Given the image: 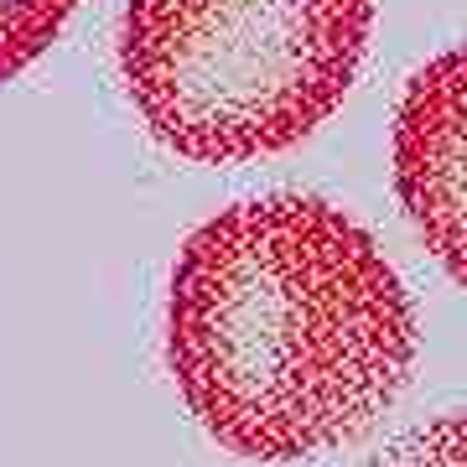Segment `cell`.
<instances>
[{"mask_svg":"<svg viewBox=\"0 0 467 467\" xmlns=\"http://www.w3.org/2000/svg\"><path fill=\"white\" fill-rule=\"evenodd\" d=\"M167 368L223 451L301 462L400 400L416 306L379 239L327 198H244L171 265Z\"/></svg>","mask_w":467,"mask_h":467,"instance_id":"obj_1","label":"cell"},{"mask_svg":"<svg viewBox=\"0 0 467 467\" xmlns=\"http://www.w3.org/2000/svg\"><path fill=\"white\" fill-rule=\"evenodd\" d=\"M368 26L374 0H125L119 73L167 150L250 161L348 99Z\"/></svg>","mask_w":467,"mask_h":467,"instance_id":"obj_2","label":"cell"},{"mask_svg":"<svg viewBox=\"0 0 467 467\" xmlns=\"http://www.w3.org/2000/svg\"><path fill=\"white\" fill-rule=\"evenodd\" d=\"M395 192L436 254V265L467 291V42L436 52L395 109Z\"/></svg>","mask_w":467,"mask_h":467,"instance_id":"obj_3","label":"cell"},{"mask_svg":"<svg viewBox=\"0 0 467 467\" xmlns=\"http://www.w3.org/2000/svg\"><path fill=\"white\" fill-rule=\"evenodd\" d=\"M73 5L78 0H0V84H11L63 36Z\"/></svg>","mask_w":467,"mask_h":467,"instance_id":"obj_4","label":"cell"},{"mask_svg":"<svg viewBox=\"0 0 467 467\" xmlns=\"http://www.w3.org/2000/svg\"><path fill=\"white\" fill-rule=\"evenodd\" d=\"M368 467H467V410H447V416L405 431Z\"/></svg>","mask_w":467,"mask_h":467,"instance_id":"obj_5","label":"cell"}]
</instances>
